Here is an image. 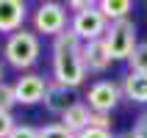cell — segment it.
<instances>
[{
    "label": "cell",
    "mask_w": 147,
    "mask_h": 138,
    "mask_svg": "<svg viewBox=\"0 0 147 138\" xmlns=\"http://www.w3.org/2000/svg\"><path fill=\"white\" fill-rule=\"evenodd\" d=\"M39 138H75V133H69L64 124H45L39 127Z\"/></svg>",
    "instance_id": "16"
},
{
    "label": "cell",
    "mask_w": 147,
    "mask_h": 138,
    "mask_svg": "<svg viewBox=\"0 0 147 138\" xmlns=\"http://www.w3.org/2000/svg\"><path fill=\"white\" fill-rule=\"evenodd\" d=\"M81 50H83V41L72 31H64L53 39V83L67 86L72 91L83 83L86 69L81 61Z\"/></svg>",
    "instance_id": "1"
},
{
    "label": "cell",
    "mask_w": 147,
    "mask_h": 138,
    "mask_svg": "<svg viewBox=\"0 0 147 138\" xmlns=\"http://www.w3.org/2000/svg\"><path fill=\"white\" fill-rule=\"evenodd\" d=\"M42 102H45V108H47L53 116H64L78 99H75L72 89L58 86V83H47V91H45V99H42Z\"/></svg>",
    "instance_id": "9"
},
{
    "label": "cell",
    "mask_w": 147,
    "mask_h": 138,
    "mask_svg": "<svg viewBox=\"0 0 147 138\" xmlns=\"http://www.w3.org/2000/svg\"><path fill=\"white\" fill-rule=\"evenodd\" d=\"M28 17L25 0H0V33H17L22 31V22Z\"/></svg>",
    "instance_id": "8"
},
{
    "label": "cell",
    "mask_w": 147,
    "mask_h": 138,
    "mask_svg": "<svg viewBox=\"0 0 147 138\" xmlns=\"http://www.w3.org/2000/svg\"><path fill=\"white\" fill-rule=\"evenodd\" d=\"M86 99H89V111L92 113H108L111 116V111H114L117 102H119V86L111 83V80H97L86 91Z\"/></svg>",
    "instance_id": "6"
},
{
    "label": "cell",
    "mask_w": 147,
    "mask_h": 138,
    "mask_svg": "<svg viewBox=\"0 0 147 138\" xmlns=\"http://www.w3.org/2000/svg\"><path fill=\"white\" fill-rule=\"evenodd\" d=\"M103 44H106L111 61H128L131 53H133V47L139 44V41H136V25H133V19L108 22L106 36H103Z\"/></svg>",
    "instance_id": "3"
},
{
    "label": "cell",
    "mask_w": 147,
    "mask_h": 138,
    "mask_svg": "<svg viewBox=\"0 0 147 138\" xmlns=\"http://www.w3.org/2000/svg\"><path fill=\"white\" fill-rule=\"evenodd\" d=\"M106 28H108V19L100 14L97 6L86 8V11H78V14L72 17V25H69V31H72L83 44L103 39V36H106Z\"/></svg>",
    "instance_id": "5"
},
{
    "label": "cell",
    "mask_w": 147,
    "mask_h": 138,
    "mask_svg": "<svg viewBox=\"0 0 147 138\" xmlns=\"http://www.w3.org/2000/svg\"><path fill=\"white\" fill-rule=\"evenodd\" d=\"M8 138H39V130H36V127H31V124H17Z\"/></svg>",
    "instance_id": "17"
},
{
    "label": "cell",
    "mask_w": 147,
    "mask_h": 138,
    "mask_svg": "<svg viewBox=\"0 0 147 138\" xmlns=\"http://www.w3.org/2000/svg\"><path fill=\"white\" fill-rule=\"evenodd\" d=\"M39 53H42V41L36 33L31 31H17L11 33L6 39V44H3V55H6V61L14 69H28V66H33L36 61H39Z\"/></svg>",
    "instance_id": "2"
},
{
    "label": "cell",
    "mask_w": 147,
    "mask_h": 138,
    "mask_svg": "<svg viewBox=\"0 0 147 138\" xmlns=\"http://www.w3.org/2000/svg\"><path fill=\"white\" fill-rule=\"evenodd\" d=\"M45 91H47V80L42 75H22L17 77L14 83V97H17V105H36L45 99Z\"/></svg>",
    "instance_id": "7"
},
{
    "label": "cell",
    "mask_w": 147,
    "mask_h": 138,
    "mask_svg": "<svg viewBox=\"0 0 147 138\" xmlns=\"http://www.w3.org/2000/svg\"><path fill=\"white\" fill-rule=\"evenodd\" d=\"M89 127H97V130H108L111 133V116L108 113H92Z\"/></svg>",
    "instance_id": "18"
},
{
    "label": "cell",
    "mask_w": 147,
    "mask_h": 138,
    "mask_svg": "<svg viewBox=\"0 0 147 138\" xmlns=\"http://www.w3.org/2000/svg\"><path fill=\"white\" fill-rule=\"evenodd\" d=\"M97 8L108 22H119V19H128V14L133 11V3L131 0H100Z\"/></svg>",
    "instance_id": "13"
},
{
    "label": "cell",
    "mask_w": 147,
    "mask_h": 138,
    "mask_svg": "<svg viewBox=\"0 0 147 138\" xmlns=\"http://www.w3.org/2000/svg\"><path fill=\"white\" fill-rule=\"evenodd\" d=\"M117 138H136V135H133V133L128 130V133H122V135H117Z\"/></svg>",
    "instance_id": "23"
},
{
    "label": "cell",
    "mask_w": 147,
    "mask_h": 138,
    "mask_svg": "<svg viewBox=\"0 0 147 138\" xmlns=\"http://www.w3.org/2000/svg\"><path fill=\"white\" fill-rule=\"evenodd\" d=\"M128 64H131V72L147 75V41H139V44L133 47L131 58H128Z\"/></svg>",
    "instance_id": "14"
},
{
    "label": "cell",
    "mask_w": 147,
    "mask_h": 138,
    "mask_svg": "<svg viewBox=\"0 0 147 138\" xmlns=\"http://www.w3.org/2000/svg\"><path fill=\"white\" fill-rule=\"evenodd\" d=\"M89 119H92V111H89V105L86 102H75L69 111H67L64 116H61V124H64L69 133H83L86 127H89Z\"/></svg>",
    "instance_id": "11"
},
{
    "label": "cell",
    "mask_w": 147,
    "mask_h": 138,
    "mask_svg": "<svg viewBox=\"0 0 147 138\" xmlns=\"http://www.w3.org/2000/svg\"><path fill=\"white\" fill-rule=\"evenodd\" d=\"M14 127H17L14 116H11V113H0V138H8Z\"/></svg>",
    "instance_id": "19"
},
{
    "label": "cell",
    "mask_w": 147,
    "mask_h": 138,
    "mask_svg": "<svg viewBox=\"0 0 147 138\" xmlns=\"http://www.w3.org/2000/svg\"><path fill=\"white\" fill-rule=\"evenodd\" d=\"M75 138H111L108 130H97V127H86L83 133H78Z\"/></svg>",
    "instance_id": "21"
},
{
    "label": "cell",
    "mask_w": 147,
    "mask_h": 138,
    "mask_svg": "<svg viewBox=\"0 0 147 138\" xmlns=\"http://www.w3.org/2000/svg\"><path fill=\"white\" fill-rule=\"evenodd\" d=\"M64 31H67V6L53 3V0L39 3L33 11V33H45V36L56 39Z\"/></svg>",
    "instance_id": "4"
},
{
    "label": "cell",
    "mask_w": 147,
    "mask_h": 138,
    "mask_svg": "<svg viewBox=\"0 0 147 138\" xmlns=\"http://www.w3.org/2000/svg\"><path fill=\"white\" fill-rule=\"evenodd\" d=\"M81 61H83V69L86 72H106L111 66V55H108L103 39L97 41H86L81 50Z\"/></svg>",
    "instance_id": "10"
},
{
    "label": "cell",
    "mask_w": 147,
    "mask_h": 138,
    "mask_svg": "<svg viewBox=\"0 0 147 138\" xmlns=\"http://www.w3.org/2000/svg\"><path fill=\"white\" fill-rule=\"evenodd\" d=\"M0 83H3V64H0Z\"/></svg>",
    "instance_id": "24"
},
{
    "label": "cell",
    "mask_w": 147,
    "mask_h": 138,
    "mask_svg": "<svg viewBox=\"0 0 147 138\" xmlns=\"http://www.w3.org/2000/svg\"><path fill=\"white\" fill-rule=\"evenodd\" d=\"M122 94L131 102H139V105H147V75L142 72H131L122 83Z\"/></svg>",
    "instance_id": "12"
},
{
    "label": "cell",
    "mask_w": 147,
    "mask_h": 138,
    "mask_svg": "<svg viewBox=\"0 0 147 138\" xmlns=\"http://www.w3.org/2000/svg\"><path fill=\"white\" fill-rule=\"evenodd\" d=\"M92 6H97V3H92V0H72V3H69V8H72L75 14H78V11H86V8H92Z\"/></svg>",
    "instance_id": "22"
},
{
    "label": "cell",
    "mask_w": 147,
    "mask_h": 138,
    "mask_svg": "<svg viewBox=\"0 0 147 138\" xmlns=\"http://www.w3.org/2000/svg\"><path fill=\"white\" fill-rule=\"evenodd\" d=\"M131 133H133L136 138H147V111L139 116V119H136V124H133V130H131Z\"/></svg>",
    "instance_id": "20"
},
{
    "label": "cell",
    "mask_w": 147,
    "mask_h": 138,
    "mask_svg": "<svg viewBox=\"0 0 147 138\" xmlns=\"http://www.w3.org/2000/svg\"><path fill=\"white\" fill-rule=\"evenodd\" d=\"M17 105V97H14V86L8 83H0V113H11V108Z\"/></svg>",
    "instance_id": "15"
}]
</instances>
